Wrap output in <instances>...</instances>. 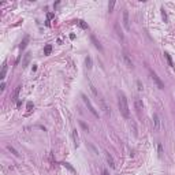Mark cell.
<instances>
[{
	"label": "cell",
	"mask_w": 175,
	"mask_h": 175,
	"mask_svg": "<svg viewBox=\"0 0 175 175\" xmlns=\"http://www.w3.org/2000/svg\"><path fill=\"white\" fill-rule=\"evenodd\" d=\"M118 105H119V111L126 119H129L130 116V111H129V104H127V99L123 93H119L118 96Z\"/></svg>",
	"instance_id": "1"
},
{
	"label": "cell",
	"mask_w": 175,
	"mask_h": 175,
	"mask_svg": "<svg viewBox=\"0 0 175 175\" xmlns=\"http://www.w3.org/2000/svg\"><path fill=\"white\" fill-rule=\"evenodd\" d=\"M149 75H151L152 78V81L156 83V86L159 88V89H164V85H163V82H161V79L157 77V74L155 73V71H152V70H149Z\"/></svg>",
	"instance_id": "2"
},
{
	"label": "cell",
	"mask_w": 175,
	"mask_h": 175,
	"mask_svg": "<svg viewBox=\"0 0 175 175\" xmlns=\"http://www.w3.org/2000/svg\"><path fill=\"white\" fill-rule=\"evenodd\" d=\"M82 100H83V103H85V104H86L88 109H89V111L92 112V114L95 115L96 118H99V112H97V111H96V109H95V107H93V104H92V103H90V100L88 99L85 95H82Z\"/></svg>",
	"instance_id": "3"
},
{
	"label": "cell",
	"mask_w": 175,
	"mask_h": 175,
	"mask_svg": "<svg viewBox=\"0 0 175 175\" xmlns=\"http://www.w3.org/2000/svg\"><path fill=\"white\" fill-rule=\"evenodd\" d=\"M122 56H123V60H124V63H126V66H127V67L133 68V60H131L130 55L127 54L126 51H123V54H122Z\"/></svg>",
	"instance_id": "4"
},
{
	"label": "cell",
	"mask_w": 175,
	"mask_h": 175,
	"mask_svg": "<svg viewBox=\"0 0 175 175\" xmlns=\"http://www.w3.org/2000/svg\"><path fill=\"white\" fill-rule=\"evenodd\" d=\"M99 100V103H100V105H101V109H103V111H104V114L105 115H109V114H111V111H109V108L107 107V104H105V101H104V100H103V99H97Z\"/></svg>",
	"instance_id": "5"
},
{
	"label": "cell",
	"mask_w": 175,
	"mask_h": 175,
	"mask_svg": "<svg viewBox=\"0 0 175 175\" xmlns=\"http://www.w3.org/2000/svg\"><path fill=\"white\" fill-rule=\"evenodd\" d=\"M114 27H115V32H116V36L119 37V38L122 40V41H123V40H124V36H123V32H122V29H120V25L116 22Z\"/></svg>",
	"instance_id": "6"
},
{
	"label": "cell",
	"mask_w": 175,
	"mask_h": 175,
	"mask_svg": "<svg viewBox=\"0 0 175 175\" xmlns=\"http://www.w3.org/2000/svg\"><path fill=\"white\" fill-rule=\"evenodd\" d=\"M123 25L127 30L130 29V21H129V12L127 11H123Z\"/></svg>",
	"instance_id": "7"
},
{
	"label": "cell",
	"mask_w": 175,
	"mask_h": 175,
	"mask_svg": "<svg viewBox=\"0 0 175 175\" xmlns=\"http://www.w3.org/2000/svg\"><path fill=\"white\" fill-rule=\"evenodd\" d=\"M153 122H155V131H159L160 130V118L157 114L153 115Z\"/></svg>",
	"instance_id": "8"
},
{
	"label": "cell",
	"mask_w": 175,
	"mask_h": 175,
	"mask_svg": "<svg viewBox=\"0 0 175 175\" xmlns=\"http://www.w3.org/2000/svg\"><path fill=\"white\" fill-rule=\"evenodd\" d=\"M29 40H30L29 36H25V38L22 40V42H21V45H19V49H25V48H26V45H27V42H29Z\"/></svg>",
	"instance_id": "9"
},
{
	"label": "cell",
	"mask_w": 175,
	"mask_h": 175,
	"mask_svg": "<svg viewBox=\"0 0 175 175\" xmlns=\"http://www.w3.org/2000/svg\"><path fill=\"white\" fill-rule=\"evenodd\" d=\"M90 40H92V42L95 44V47L99 49V51H103V47L100 45V42L97 41V40H96V37H95V36H90Z\"/></svg>",
	"instance_id": "10"
},
{
	"label": "cell",
	"mask_w": 175,
	"mask_h": 175,
	"mask_svg": "<svg viewBox=\"0 0 175 175\" xmlns=\"http://www.w3.org/2000/svg\"><path fill=\"white\" fill-rule=\"evenodd\" d=\"M6 73H7V63H3L2 74H0V78H2V79H4V78H6Z\"/></svg>",
	"instance_id": "11"
},
{
	"label": "cell",
	"mask_w": 175,
	"mask_h": 175,
	"mask_svg": "<svg viewBox=\"0 0 175 175\" xmlns=\"http://www.w3.org/2000/svg\"><path fill=\"white\" fill-rule=\"evenodd\" d=\"M136 108L138 109V111L144 108V103H142V100H141V99H136Z\"/></svg>",
	"instance_id": "12"
},
{
	"label": "cell",
	"mask_w": 175,
	"mask_h": 175,
	"mask_svg": "<svg viewBox=\"0 0 175 175\" xmlns=\"http://www.w3.org/2000/svg\"><path fill=\"white\" fill-rule=\"evenodd\" d=\"M107 161L109 163V165H111L112 168H115V161H114V159H112V156L109 155V153H107Z\"/></svg>",
	"instance_id": "13"
},
{
	"label": "cell",
	"mask_w": 175,
	"mask_h": 175,
	"mask_svg": "<svg viewBox=\"0 0 175 175\" xmlns=\"http://www.w3.org/2000/svg\"><path fill=\"white\" fill-rule=\"evenodd\" d=\"M85 64H86V67L89 68H92V58H90V56H86L85 58Z\"/></svg>",
	"instance_id": "14"
},
{
	"label": "cell",
	"mask_w": 175,
	"mask_h": 175,
	"mask_svg": "<svg viewBox=\"0 0 175 175\" xmlns=\"http://www.w3.org/2000/svg\"><path fill=\"white\" fill-rule=\"evenodd\" d=\"M51 51H52V45H51V44H47L45 48H44V55H49V54H51Z\"/></svg>",
	"instance_id": "15"
},
{
	"label": "cell",
	"mask_w": 175,
	"mask_h": 175,
	"mask_svg": "<svg viewBox=\"0 0 175 175\" xmlns=\"http://www.w3.org/2000/svg\"><path fill=\"white\" fill-rule=\"evenodd\" d=\"M7 149H8V151H10V152L12 153V155H15V156H19V152H18L17 149L14 148V146H11V145H7Z\"/></svg>",
	"instance_id": "16"
},
{
	"label": "cell",
	"mask_w": 175,
	"mask_h": 175,
	"mask_svg": "<svg viewBox=\"0 0 175 175\" xmlns=\"http://www.w3.org/2000/svg\"><path fill=\"white\" fill-rule=\"evenodd\" d=\"M21 88H22V86H17V89L14 90V95H12V100H17V99H18V95H19Z\"/></svg>",
	"instance_id": "17"
},
{
	"label": "cell",
	"mask_w": 175,
	"mask_h": 175,
	"mask_svg": "<svg viewBox=\"0 0 175 175\" xmlns=\"http://www.w3.org/2000/svg\"><path fill=\"white\" fill-rule=\"evenodd\" d=\"M73 138H74V142H75V146H78V133L75 129L73 130Z\"/></svg>",
	"instance_id": "18"
},
{
	"label": "cell",
	"mask_w": 175,
	"mask_h": 175,
	"mask_svg": "<svg viewBox=\"0 0 175 175\" xmlns=\"http://www.w3.org/2000/svg\"><path fill=\"white\" fill-rule=\"evenodd\" d=\"M164 56H165V59H167V62H168V64L171 66V67H174V63H172V59H171V56L167 54V52H165L164 54Z\"/></svg>",
	"instance_id": "19"
},
{
	"label": "cell",
	"mask_w": 175,
	"mask_h": 175,
	"mask_svg": "<svg viewBox=\"0 0 175 175\" xmlns=\"http://www.w3.org/2000/svg\"><path fill=\"white\" fill-rule=\"evenodd\" d=\"M29 60H30V54L27 52L26 55H25V60H23V67L25 66H27V63H29Z\"/></svg>",
	"instance_id": "20"
},
{
	"label": "cell",
	"mask_w": 175,
	"mask_h": 175,
	"mask_svg": "<svg viewBox=\"0 0 175 175\" xmlns=\"http://www.w3.org/2000/svg\"><path fill=\"white\" fill-rule=\"evenodd\" d=\"M78 25H79L82 29H88V25L85 23V21H78Z\"/></svg>",
	"instance_id": "21"
},
{
	"label": "cell",
	"mask_w": 175,
	"mask_h": 175,
	"mask_svg": "<svg viewBox=\"0 0 175 175\" xmlns=\"http://www.w3.org/2000/svg\"><path fill=\"white\" fill-rule=\"evenodd\" d=\"M62 164H63V165H64L66 168H68V170H70V171H73V172H75V170H74V168L71 167V165L68 164V163H66V161H64V163H62Z\"/></svg>",
	"instance_id": "22"
},
{
	"label": "cell",
	"mask_w": 175,
	"mask_h": 175,
	"mask_svg": "<svg viewBox=\"0 0 175 175\" xmlns=\"http://www.w3.org/2000/svg\"><path fill=\"white\" fill-rule=\"evenodd\" d=\"M114 6H115V2H111V3L108 4V11H109V12L112 11V8H114Z\"/></svg>",
	"instance_id": "23"
},
{
	"label": "cell",
	"mask_w": 175,
	"mask_h": 175,
	"mask_svg": "<svg viewBox=\"0 0 175 175\" xmlns=\"http://www.w3.org/2000/svg\"><path fill=\"white\" fill-rule=\"evenodd\" d=\"M161 15H163V18H164V21L167 22V14H165V11H164V8L161 10Z\"/></svg>",
	"instance_id": "24"
},
{
	"label": "cell",
	"mask_w": 175,
	"mask_h": 175,
	"mask_svg": "<svg viewBox=\"0 0 175 175\" xmlns=\"http://www.w3.org/2000/svg\"><path fill=\"white\" fill-rule=\"evenodd\" d=\"M32 108H33V104H32V103H27V109L32 111Z\"/></svg>",
	"instance_id": "25"
},
{
	"label": "cell",
	"mask_w": 175,
	"mask_h": 175,
	"mask_svg": "<svg viewBox=\"0 0 175 175\" xmlns=\"http://www.w3.org/2000/svg\"><path fill=\"white\" fill-rule=\"evenodd\" d=\"M4 89H6V83H4V82H3V83H2V85H0V90H4Z\"/></svg>",
	"instance_id": "26"
},
{
	"label": "cell",
	"mask_w": 175,
	"mask_h": 175,
	"mask_svg": "<svg viewBox=\"0 0 175 175\" xmlns=\"http://www.w3.org/2000/svg\"><path fill=\"white\" fill-rule=\"evenodd\" d=\"M137 85H138V90H142V85H141V82H140V81L137 82Z\"/></svg>",
	"instance_id": "27"
},
{
	"label": "cell",
	"mask_w": 175,
	"mask_h": 175,
	"mask_svg": "<svg viewBox=\"0 0 175 175\" xmlns=\"http://www.w3.org/2000/svg\"><path fill=\"white\" fill-rule=\"evenodd\" d=\"M81 126H82V127H83V129H86V130H88V126H86V124H85V123H83V122H81Z\"/></svg>",
	"instance_id": "28"
},
{
	"label": "cell",
	"mask_w": 175,
	"mask_h": 175,
	"mask_svg": "<svg viewBox=\"0 0 175 175\" xmlns=\"http://www.w3.org/2000/svg\"><path fill=\"white\" fill-rule=\"evenodd\" d=\"M103 175H108V171L107 170H103Z\"/></svg>",
	"instance_id": "29"
}]
</instances>
